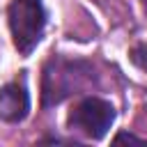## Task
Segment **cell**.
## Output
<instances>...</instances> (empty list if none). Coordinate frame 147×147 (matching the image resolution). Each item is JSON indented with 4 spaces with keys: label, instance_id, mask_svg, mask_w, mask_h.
I'll return each mask as SVG.
<instances>
[{
    "label": "cell",
    "instance_id": "obj_6",
    "mask_svg": "<svg viewBox=\"0 0 147 147\" xmlns=\"http://www.w3.org/2000/svg\"><path fill=\"white\" fill-rule=\"evenodd\" d=\"M145 2H147V0H145Z\"/></svg>",
    "mask_w": 147,
    "mask_h": 147
},
{
    "label": "cell",
    "instance_id": "obj_4",
    "mask_svg": "<svg viewBox=\"0 0 147 147\" xmlns=\"http://www.w3.org/2000/svg\"><path fill=\"white\" fill-rule=\"evenodd\" d=\"M129 57H131V62H133L138 69L147 71V44H145V41H142V44H136V46L131 48Z\"/></svg>",
    "mask_w": 147,
    "mask_h": 147
},
{
    "label": "cell",
    "instance_id": "obj_1",
    "mask_svg": "<svg viewBox=\"0 0 147 147\" xmlns=\"http://www.w3.org/2000/svg\"><path fill=\"white\" fill-rule=\"evenodd\" d=\"M46 28V9L41 0H11L9 2V30L14 46L21 55H30L41 41Z\"/></svg>",
    "mask_w": 147,
    "mask_h": 147
},
{
    "label": "cell",
    "instance_id": "obj_3",
    "mask_svg": "<svg viewBox=\"0 0 147 147\" xmlns=\"http://www.w3.org/2000/svg\"><path fill=\"white\" fill-rule=\"evenodd\" d=\"M30 110V94L23 80H11L0 87V119L5 122H21Z\"/></svg>",
    "mask_w": 147,
    "mask_h": 147
},
{
    "label": "cell",
    "instance_id": "obj_5",
    "mask_svg": "<svg viewBox=\"0 0 147 147\" xmlns=\"http://www.w3.org/2000/svg\"><path fill=\"white\" fill-rule=\"evenodd\" d=\"M115 142H140L136 136H131V133H119L117 138H115Z\"/></svg>",
    "mask_w": 147,
    "mask_h": 147
},
{
    "label": "cell",
    "instance_id": "obj_2",
    "mask_svg": "<svg viewBox=\"0 0 147 147\" xmlns=\"http://www.w3.org/2000/svg\"><path fill=\"white\" fill-rule=\"evenodd\" d=\"M69 126L92 140H101L115 122V108L110 101L87 96L69 113Z\"/></svg>",
    "mask_w": 147,
    "mask_h": 147
}]
</instances>
